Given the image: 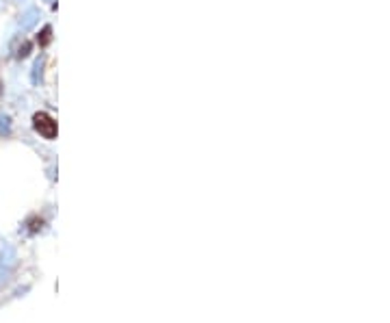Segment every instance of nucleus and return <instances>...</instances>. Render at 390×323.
I'll use <instances>...</instances> for the list:
<instances>
[{
	"label": "nucleus",
	"mask_w": 390,
	"mask_h": 323,
	"mask_svg": "<svg viewBox=\"0 0 390 323\" xmlns=\"http://www.w3.org/2000/svg\"><path fill=\"white\" fill-rule=\"evenodd\" d=\"M32 128H35L37 135H42L48 141L56 139V133H59V128H56V119L46 111H39V113L32 115Z\"/></svg>",
	"instance_id": "obj_1"
},
{
	"label": "nucleus",
	"mask_w": 390,
	"mask_h": 323,
	"mask_svg": "<svg viewBox=\"0 0 390 323\" xmlns=\"http://www.w3.org/2000/svg\"><path fill=\"white\" fill-rule=\"evenodd\" d=\"M50 39H52V28L50 26H44V30H42V35H39L37 37V42H39V46H46L48 42H50Z\"/></svg>",
	"instance_id": "obj_2"
},
{
	"label": "nucleus",
	"mask_w": 390,
	"mask_h": 323,
	"mask_svg": "<svg viewBox=\"0 0 390 323\" xmlns=\"http://www.w3.org/2000/svg\"><path fill=\"white\" fill-rule=\"evenodd\" d=\"M9 133V117L0 115V135H7Z\"/></svg>",
	"instance_id": "obj_3"
},
{
	"label": "nucleus",
	"mask_w": 390,
	"mask_h": 323,
	"mask_svg": "<svg viewBox=\"0 0 390 323\" xmlns=\"http://www.w3.org/2000/svg\"><path fill=\"white\" fill-rule=\"evenodd\" d=\"M28 52H30V44H28V42H24V46H20L18 56H20V59H24V56H28Z\"/></svg>",
	"instance_id": "obj_4"
}]
</instances>
